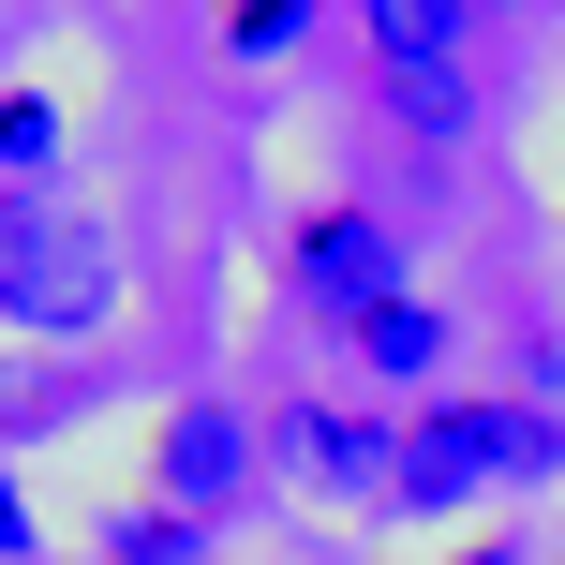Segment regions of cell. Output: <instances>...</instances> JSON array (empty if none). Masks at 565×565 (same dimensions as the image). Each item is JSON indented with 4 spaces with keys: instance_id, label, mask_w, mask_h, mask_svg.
<instances>
[{
    "instance_id": "obj_1",
    "label": "cell",
    "mask_w": 565,
    "mask_h": 565,
    "mask_svg": "<svg viewBox=\"0 0 565 565\" xmlns=\"http://www.w3.org/2000/svg\"><path fill=\"white\" fill-rule=\"evenodd\" d=\"M105 312H119L105 224H75V209H45V194H0V328L75 342V328H105Z\"/></svg>"
},
{
    "instance_id": "obj_13",
    "label": "cell",
    "mask_w": 565,
    "mask_h": 565,
    "mask_svg": "<svg viewBox=\"0 0 565 565\" xmlns=\"http://www.w3.org/2000/svg\"><path fill=\"white\" fill-rule=\"evenodd\" d=\"M477 15H521V0H477Z\"/></svg>"
},
{
    "instance_id": "obj_6",
    "label": "cell",
    "mask_w": 565,
    "mask_h": 565,
    "mask_svg": "<svg viewBox=\"0 0 565 565\" xmlns=\"http://www.w3.org/2000/svg\"><path fill=\"white\" fill-rule=\"evenodd\" d=\"M372 30V75L417 89V75H461V45H477V0H358Z\"/></svg>"
},
{
    "instance_id": "obj_4",
    "label": "cell",
    "mask_w": 565,
    "mask_h": 565,
    "mask_svg": "<svg viewBox=\"0 0 565 565\" xmlns=\"http://www.w3.org/2000/svg\"><path fill=\"white\" fill-rule=\"evenodd\" d=\"M282 461H298L312 491H342V507H402V431L358 417V402H298V417H282Z\"/></svg>"
},
{
    "instance_id": "obj_7",
    "label": "cell",
    "mask_w": 565,
    "mask_h": 565,
    "mask_svg": "<svg viewBox=\"0 0 565 565\" xmlns=\"http://www.w3.org/2000/svg\"><path fill=\"white\" fill-rule=\"evenodd\" d=\"M358 372H372V387H417V372H447V312H431V298L358 312Z\"/></svg>"
},
{
    "instance_id": "obj_8",
    "label": "cell",
    "mask_w": 565,
    "mask_h": 565,
    "mask_svg": "<svg viewBox=\"0 0 565 565\" xmlns=\"http://www.w3.org/2000/svg\"><path fill=\"white\" fill-rule=\"evenodd\" d=\"M45 164H60V105H45V89H0V179L30 194Z\"/></svg>"
},
{
    "instance_id": "obj_11",
    "label": "cell",
    "mask_w": 565,
    "mask_h": 565,
    "mask_svg": "<svg viewBox=\"0 0 565 565\" xmlns=\"http://www.w3.org/2000/svg\"><path fill=\"white\" fill-rule=\"evenodd\" d=\"M0 551H15V565H30V507H15V477H0Z\"/></svg>"
},
{
    "instance_id": "obj_10",
    "label": "cell",
    "mask_w": 565,
    "mask_h": 565,
    "mask_svg": "<svg viewBox=\"0 0 565 565\" xmlns=\"http://www.w3.org/2000/svg\"><path fill=\"white\" fill-rule=\"evenodd\" d=\"M312 0H224V60H282Z\"/></svg>"
},
{
    "instance_id": "obj_2",
    "label": "cell",
    "mask_w": 565,
    "mask_h": 565,
    "mask_svg": "<svg viewBox=\"0 0 565 565\" xmlns=\"http://www.w3.org/2000/svg\"><path fill=\"white\" fill-rule=\"evenodd\" d=\"M551 461H565V431L536 402H431L402 431V507H491V491L551 477Z\"/></svg>"
},
{
    "instance_id": "obj_12",
    "label": "cell",
    "mask_w": 565,
    "mask_h": 565,
    "mask_svg": "<svg viewBox=\"0 0 565 565\" xmlns=\"http://www.w3.org/2000/svg\"><path fill=\"white\" fill-rule=\"evenodd\" d=\"M461 565H521V551H507V536H491V551H461Z\"/></svg>"
},
{
    "instance_id": "obj_3",
    "label": "cell",
    "mask_w": 565,
    "mask_h": 565,
    "mask_svg": "<svg viewBox=\"0 0 565 565\" xmlns=\"http://www.w3.org/2000/svg\"><path fill=\"white\" fill-rule=\"evenodd\" d=\"M149 491H164L179 521H224L238 491H254V417H238V402H179L164 447H149Z\"/></svg>"
},
{
    "instance_id": "obj_5",
    "label": "cell",
    "mask_w": 565,
    "mask_h": 565,
    "mask_svg": "<svg viewBox=\"0 0 565 565\" xmlns=\"http://www.w3.org/2000/svg\"><path fill=\"white\" fill-rule=\"evenodd\" d=\"M298 282L342 312V328H358V312L402 298V238L372 224V209H312V224H298Z\"/></svg>"
},
{
    "instance_id": "obj_9",
    "label": "cell",
    "mask_w": 565,
    "mask_h": 565,
    "mask_svg": "<svg viewBox=\"0 0 565 565\" xmlns=\"http://www.w3.org/2000/svg\"><path fill=\"white\" fill-rule=\"evenodd\" d=\"M105 565H194V521H179V507H119L105 521Z\"/></svg>"
}]
</instances>
